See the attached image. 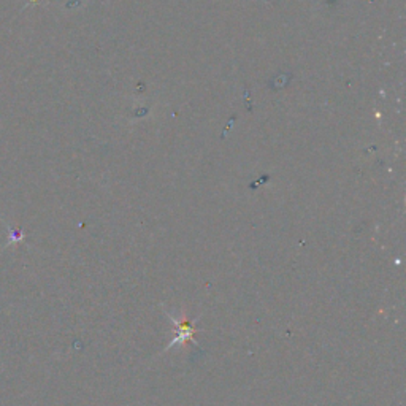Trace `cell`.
Masks as SVG:
<instances>
[{
  "mask_svg": "<svg viewBox=\"0 0 406 406\" xmlns=\"http://www.w3.org/2000/svg\"><path fill=\"white\" fill-rule=\"evenodd\" d=\"M167 315L170 316L171 321L175 322L176 325V336L173 338V341H171L167 348L165 349H170V348H184V346H188V344L190 343H195L194 341V335L197 334V329H195V325L194 322H190L188 316H186V313H181V316H173V315H170V313L167 311Z\"/></svg>",
  "mask_w": 406,
  "mask_h": 406,
  "instance_id": "6da1fadb",
  "label": "cell"
}]
</instances>
